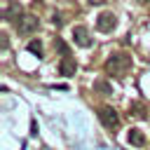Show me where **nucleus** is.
I'll use <instances>...</instances> for the list:
<instances>
[{
  "instance_id": "4",
  "label": "nucleus",
  "mask_w": 150,
  "mask_h": 150,
  "mask_svg": "<svg viewBox=\"0 0 150 150\" xmlns=\"http://www.w3.org/2000/svg\"><path fill=\"white\" fill-rule=\"evenodd\" d=\"M115 26H117V16L112 12H101L96 16V28L101 33H110V30H115Z\"/></svg>"
},
{
  "instance_id": "6",
  "label": "nucleus",
  "mask_w": 150,
  "mask_h": 150,
  "mask_svg": "<svg viewBox=\"0 0 150 150\" xmlns=\"http://www.w3.org/2000/svg\"><path fill=\"white\" fill-rule=\"evenodd\" d=\"M75 70H77L75 59H73V56H61V61H59V73H61L63 77H70V75H75Z\"/></svg>"
},
{
  "instance_id": "1",
  "label": "nucleus",
  "mask_w": 150,
  "mask_h": 150,
  "mask_svg": "<svg viewBox=\"0 0 150 150\" xmlns=\"http://www.w3.org/2000/svg\"><path fill=\"white\" fill-rule=\"evenodd\" d=\"M131 66H134L131 56L124 54V52H117V54H112V56L105 61V73H108V75H115V77H124V75L131 70Z\"/></svg>"
},
{
  "instance_id": "3",
  "label": "nucleus",
  "mask_w": 150,
  "mask_h": 150,
  "mask_svg": "<svg viewBox=\"0 0 150 150\" xmlns=\"http://www.w3.org/2000/svg\"><path fill=\"white\" fill-rule=\"evenodd\" d=\"M98 120H101V124L108 127V129H115V127L120 124V117H117L115 108H110V105H101V108H98Z\"/></svg>"
},
{
  "instance_id": "2",
  "label": "nucleus",
  "mask_w": 150,
  "mask_h": 150,
  "mask_svg": "<svg viewBox=\"0 0 150 150\" xmlns=\"http://www.w3.org/2000/svg\"><path fill=\"white\" fill-rule=\"evenodd\" d=\"M16 30L21 33V35H30V33H35L38 30V26H40V21L33 16V14H21V16H16Z\"/></svg>"
},
{
  "instance_id": "14",
  "label": "nucleus",
  "mask_w": 150,
  "mask_h": 150,
  "mask_svg": "<svg viewBox=\"0 0 150 150\" xmlns=\"http://www.w3.org/2000/svg\"><path fill=\"white\" fill-rule=\"evenodd\" d=\"M89 2H91V5H103L105 0H89Z\"/></svg>"
},
{
  "instance_id": "12",
  "label": "nucleus",
  "mask_w": 150,
  "mask_h": 150,
  "mask_svg": "<svg viewBox=\"0 0 150 150\" xmlns=\"http://www.w3.org/2000/svg\"><path fill=\"white\" fill-rule=\"evenodd\" d=\"M129 115H134V117H145V108H143L141 103H134V105L129 108Z\"/></svg>"
},
{
  "instance_id": "13",
  "label": "nucleus",
  "mask_w": 150,
  "mask_h": 150,
  "mask_svg": "<svg viewBox=\"0 0 150 150\" xmlns=\"http://www.w3.org/2000/svg\"><path fill=\"white\" fill-rule=\"evenodd\" d=\"M52 23H54V26H56V28H59V26H61V23H63V19H61V16H59V14H54V19H52Z\"/></svg>"
},
{
  "instance_id": "5",
  "label": "nucleus",
  "mask_w": 150,
  "mask_h": 150,
  "mask_svg": "<svg viewBox=\"0 0 150 150\" xmlns=\"http://www.w3.org/2000/svg\"><path fill=\"white\" fill-rule=\"evenodd\" d=\"M73 40L80 47H91V35L87 26H73Z\"/></svg>"
},
{
  "instance_id": "8",
  "label": "nucleus",
  "mask_w": 150,
  "mask_h": 150,
  "mask_svg": "<svg viewBox=\"0 0 150 150\" xmlns=\"http://www.w3.org/2000/svg\"><path fill=\"white\" fill-rule=\"evenodd\" d=\"M94 91H98V94H112V87L105 80H98V82H94Z\"/></svg>"
},
{
  "instance_id": "11",
  "label": "nucleus",
  "mask_w": 150,
  "mask_h": 150,
  "mask_svg": "<svg viewBox=\"0 0 150 150\" xmlns=\"http://www.w3.org/2000/svg\"><path fill=\"white\" fill-rule=\"evenodd\" d=\"M28 52L42 56V42H40V40H30V42H28Z\"/></svg>"
},
{
  "instance_id": "10",
  "label": "nucleus",
  "mask_w": 150,
  "mask_h": 150,
  "mask_svg": "<svg viewBox=\"0 0 150 150\" xmlns=\"http://www.w3.org/2000/svg\"><path fill=\"white\" fill-rule=\"evenodd\" d=\"M54 47L61 52V56H70V49H68V45H66L61 38H56V40H54Z\"/></svg>"
},
{
  "instance_id": "7",
  "label": "nucleus",
  "mask_w": 150,
  "mask_h": 150,
  "mask_svg": "<svg viewBox=\"0 0 150 150\" xmlns=\"http://www.w3.org/2000/svg\"><path fill=\"white\" fill-rule=\"evenodd\" d=\"M127 138H129V143H131V145H143V143H145V136H143V131H141V129H129Z\"/></svg>"
},
{
  "instance_id": "9",
  "label": "nucleus",
  "mask_w": 150,
  "mask_h": 150,
  "mask_svg": "<svg viewBox=\"0 0 150 150\" xmlns=\"http://www.w3.org/2000/svg\"><path fill=\"white\" fill-rule=\"evenodd\" d=\"M14 14H21V7H19L16 2H12V5L7 7V12H5V19H7V21H12V19H14Z\"/></svg>"
}]
</instances>
